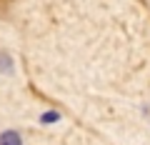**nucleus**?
<instances>
[{
	"label": "nucleus",
	"instance_id": "f257e3e1",
	"mask_svg": "<svg viewBox=\"0 0 150 145\" xmlns=\"http://www.w3.org/2000/svg\"><path fill=\"white\" fill-rule=\"evenodd\" d=\"M0 145H23V140L15 130H8V133L0 135Z\"/></svg>",
	"mask_w": 150,
	"mask_h": 145
},
{
	"label": "nucleus",
	"instance_id": "f03ea898",
	"mask_svg": "<svg viewBox=\"0 0 150 145\" xmlns=\"http://www.w3.org/2000/svg\"><path fill=\"white\" fill-rule=\"evenodd\" d=\"M60 115L58 113H53V110H50V113H43L40 115V123H45V125H50V123H55V120H58Z\"/></svg>",
	"mask_w": 150,
	"mask_h": 145
}]
</instances>
